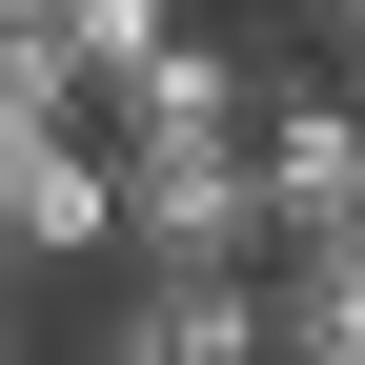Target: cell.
Listing matches in <instances>:
<instances>
[{
  "instance_id": "cell-2",
  "label": "cell",
  "mask_w": 365,
  "mask_h": 365,
  "mask_svg": "<svg viewBox=\"0 0 365 365\" xmlns=\"http://www.w3.org/2000/svg\"><path fill=\"white\" fill-rule=\"evenodd\" d=\"M0 244L61 284V264H102V122L41 102V81H0Z\"/></svg>"
},
{
  "instance_id": "cell-7",
  "label": "cell",
  "mask_w": 365,
  "mask_h": 365,
  "mask_svg": "<svg viewBox=\"0 0 365 365\" xmlns=\"http://www.w3.org/2000/svg\"><path fill=\"white\" fill-rule=\"evenodd\" d=\"M21 325H41V264H21V244H0V345H21Z\"/></svg>"
},
{
  "instance_id": "cell-5",
  "label": "cell",
  "mask_w": 365,
  "mask_h": 365,
  "mask_svg": "<svg viewBox=\"0 0 365 365\" xmlns=\"http://www.w3.org/2000/svg\"><path fill=\"white\" fill-rule=\"evenodd\" d=\"M264 244H365V102H264Z\"/></svg>"
},
{
  "instance_id": "cell-3",
  "label": "cell",
  "mask_w": 365,
  "mask_h": 365,
  "mask_svg": "<svg viewBox=\"0 0 365 365\" xmlns=\"http://www.w3.org/2000/svg\"><path fill=\"white\" fill-rule=\"evenodd\" d=\"M81 122H102V143H244V122H264V61L163 21L143 61H102V81H81Z\"/></svg>"
},
{
  "instance_id": "cell-1",
  "label": "cell",
  "mask_w": 365,
  "mask_h": 365,
  "mask_svg": "<svg viewBox=\"0 0 365 365\" xmlns=\"http://www.w3.org/2000/svg\"><path fill=\"white\" fill-rule=\"evenodd\" d=\"M102 264H264V122L244 143H102Z\"/></svg>"
},
{
  "instance_id": "cell-4",
  "label": "cell",
  "mask_w": 365,
  "mask_h": 365,
  "mask_svg": "<svg viewBox=\"0 0 365 365\" xmlns=\"http://www.w3.org/2000/svg\"><path fill=\"white\" fill-rule=\"evenodd\" d=\"M81 345H122V365H244L264 345V264H122L81 304Z\"/></svg>"
},
{
  "instance_id": "cell-6",
  "label": "cell",
  "mask_w": 365,
  "mask_h": 365,
  "mask_svg": "<svg viewBox=\"0 0 365 365\" xmlns=\"http://www.w3.org/2000/svg\"><path fill=\"white\" fill-rule=\"evenodd\" d=\"M143 41H163V0H61V61H81V81H102V61H143Z\"/></svg>"
}]
</instances>
